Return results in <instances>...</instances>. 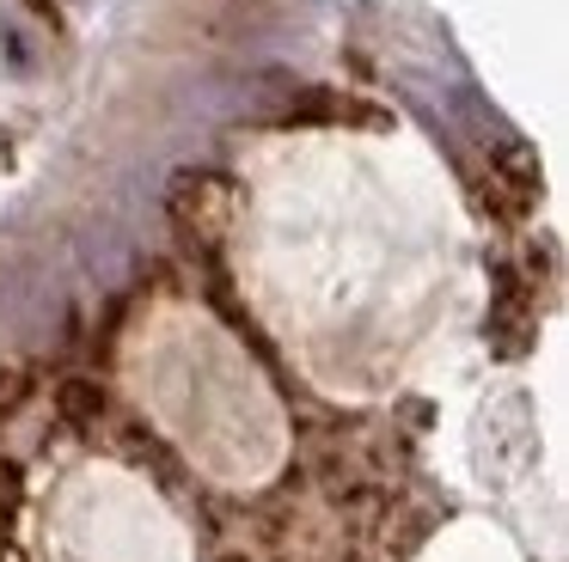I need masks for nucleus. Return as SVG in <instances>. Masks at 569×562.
I'll return each mask as SVG.
<instances>
[{
  "instance_id": "obj_1",
  "label": "nucleus",
  "mask_w": 569,
  "mask_h": 562,
  "mask_svg": "<svg viewBox=\"0 0 569 562\" xmlns=\"http://www.w3.org/2000/svg\"><path fill=\"white\" fill-rule=\"evenodd\" d=\"M532 195H539V159H532V147L502 141L490 153V195H483V202H490L496 214H520Z\"/></svg>"
},
{
  "instance_id": "obj_2",
  "label": "nucleus",
  "mask_w": 569,
  "mask_h": 562,
  "mask_svg": "<svg viewBox=\"0 0 569 562\" xmlns=\"http://www.w3.org/2000/svg\"><path fill=\"white\" fill-rule=\"evenodd\" d=\"M56 403H62V410L74 415V422H87V415H99V410H104V391L92 385V379H68V385L56 391Z\"/></svg>"
},
{
  "instance_id": "obj_3",
  "label": "nucleus",
  "mask_w": 569,
  "mask_h": 562,
  "mask_svg": "<svg viewBox=\"0 0 569 562\" xmlns=\"http://www.w3.org/2000/svg\"><path fill=\"white\" fill-rule=\"evenodd\" d=\"M13 501H19V476H13V464H0V520L13 513Z\"/></svg>"
},
{
  "instance_id": "obj_4",
  "label": "nucleus",
  "mask_w": 569,
  "mask_h": 562,
  "mask_svg": "<svg viewBox=\"0 0 569 562\" xmlns=\"http://www.w3.org/2000/svg\"><path fill=\"white\" fill-rule=\"evenodd\" d=\"M19 398H26V379H19V373H0V415L13 410Z\"/></svg>"
}]
</instances>
